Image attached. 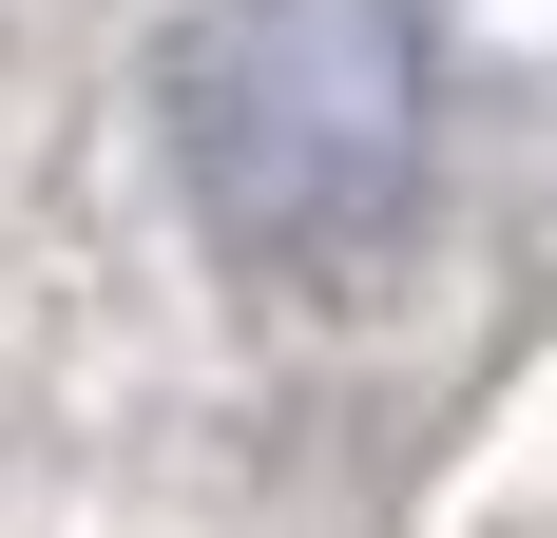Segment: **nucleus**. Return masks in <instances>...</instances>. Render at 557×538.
Wrapping results in <instances>:
<instances>
[{"label":"nucleus","instance_id":"nucleus-1","mask_svg":"<svg viewBox=\"0 0 557 538\" xmlns=\"http://www.w3.org/2000/svg\"><path fill=\"white\" fill-rule=\"evenodd\" d=\"M173 173L270 269L385 250L423 193V0H193L173 20Z\"/></svg>","mask_w":557,"mask_h":538}]
</instances>
